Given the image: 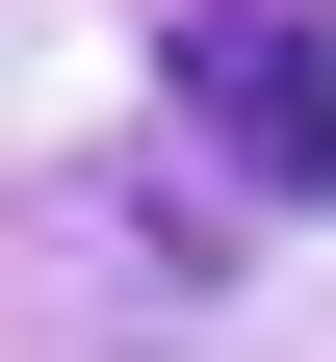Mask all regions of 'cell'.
Masks as SVG:
<instances>
[{
  "mask_svg": "<svg viewBox=\"0 0 336 362\" xmlns=\"http://www.w3.org/2000/svg\"><path fill=\"white\" fill-rule=\"evenodd\" d=\"M181 104H207V156L259 207H336V52H311V0H207L181 26Z\"/></svg>",
  "mask_w": 336,
  "mask_h": 362,
  "instance_id": "1",
  "label": "cell"
}]
</instances>
